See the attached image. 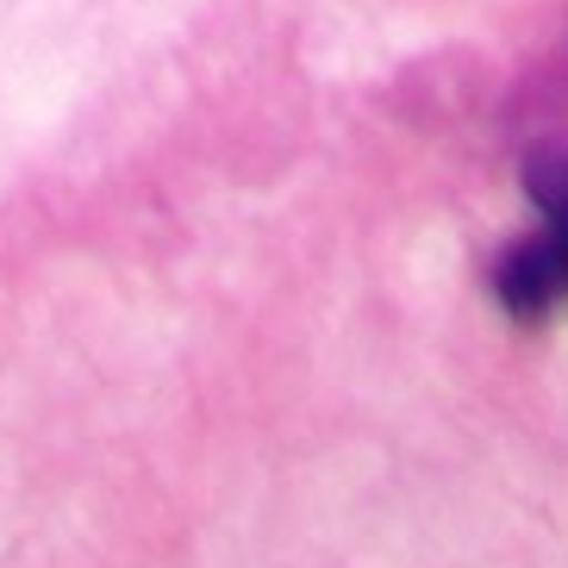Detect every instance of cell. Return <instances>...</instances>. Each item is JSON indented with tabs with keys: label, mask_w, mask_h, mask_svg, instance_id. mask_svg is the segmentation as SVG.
I'll return each mask as SVG.
<instances>
[{
	"label": "cell",
	"mask_w": 568,
	"mask_h": 568,
	"mask_svg": "<svg viewBox=\"0 0 568 568\" xmlns=\"http://www.w3.org/2000/svg\"><path fill=\"white\" fill-rule=\"evenodd\" d=\"M525 201L537 206V237H518L494 263V294L513 318H544L568 301V151L525 156Z\"/></svg>",
	"instance_id": "1"
}]
</instances>
